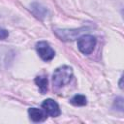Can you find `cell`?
I'll use <instances>...</instances> for the list:
<instances>
[{
    "label": "cell",
    "mask_w": 124,
    "mask_h": 124,
    "mask_svg": "<svg viewBox=\"0 0 124 124\" xmlns=\"http://www.w3.org/2000/svg\"><path fill=\"white\" fill-rule=\"evenodd\" d=\"M73 78V68L68 65H63L54 70L52 75V84L55 88H62L70 83Z\"/></svg>",
    "instance_id": "obj_1"
},
{
    "label": "cell",
    "mask_w": 124,
    "mask_h": 124,
    "mask_svg": "<svg viewBox=\"0 0 124 124\" xmlns=\"http://www.w3.org/2000/svg\"><path fill=\"white\" fill-rule=\"evenodd\" d=\"M96 43H97V40L95 36L89 35V34L81 35L78 39V47L81 53L88 55L93 51L96 46Z\"/></svg>",
    "instance_id": "obj_2"
},
{
    "label": "cell",
    "mask_w": 124,
    "mask_h": 124,
    "mask_svg": "<svg viewBox=\"0 0 124 124\" xmlns=\"http://www.w3.org/2000/svg\"><path fill=\"white\" fill-rule=\"evenodd\" d=\"M86 29H88V27H86V26L85 27H80L78 29H55L54 33L61 41L69 42V41L76 40Z\"/></svg>",
    "instance_id": "obj_3"
},
{
    "label": "cell",
    "mask_w": 124,
    "mask_h": 124,
    "mask_svg": "<svg viewBox=\"0 0 124 124\" xmlns=\"http://www.w3.org/2000/svg\"><path fill=\"white\" fill-rule=\"evenodd\" d=\"M36 50L39 56L46 62L50 61L55 56L54 49L50 46V45L46 41H40L36 44Z\"/></svg>",
    "instance_id": "obj_4"
},
{
    "label": "cell",
    "mask_w": 124,
    "mask_h": 124,
    "mask_svg": "<svg viewBox=\"0 0 124 124\" xmlns=\"http://www.w3.org/2000/svg\"><path fill=\"white\" fill-rule=\"evenodd\" d=\"M42 108H44V110L46 112V114L48 116L51 117H57L61 114V110L60 108L58 106V104L52 100V99H46L43 103H42Z\"/></svg>",
    "instance_id": "obj_5"
},
{
    "label": "cell",
    "mask_w": 124,
    "mask_h": 124,
    "mask_svg": "<svg viewBox=\"0 0 124 124\" xmlns=\"http://www.w3.org/2000/svg\"><path fill=\"white\" fill-rule=\"evenodd\" d=\"M28 115L29 118L33 122H43L46 119L47 114L44 110V108H28Z\"/></svg>",
    "instance_id": "obj_6"
},
{
    "label": "cell",
    "mask_w": 124,
    "mask_h": 124,
    "mask_svg": "<svg viewBox=\"0 0 124 124\" xmlns=\"http://www.w3.org/2000/svg\"><path fill=\"white\" fill-rule=\"evenodd\" d=\"M30 11L32 12V14L39 19H44L47 14V10L46 8H45L44 6H42L41 4L38 3H33L30 6Z\"/></svg>",
    "instance_id": "obj_7"
},
{
    "label": "cell",
    "mask_w": 124,
    "mask_h": 124,
    "mask_svg": "<svg viewBox=\"0 0 124 124\" xmlns=\"http://www.w3.org/2000/svg\"><path fill=\"white\" fill-rule=\"evenodd\" d=\"M35 83L37 84L41 94H46L48 90V80L46 76H37L35 78Z\"/></svg>",
    "instance_id": "obj_8"
},
{
    "label": "cell",
    "mask_w": 124,
    "mask_h": 124,
    "mask_svg": "<svg viewBox=\"0 0 124 124\" xmlns=\"http://www.w3.org/2000/svg\"><path fill=\"white\" fill-rule=\"evenodd\" d=\"M70 103L73 106H77V107H82V106H86L87 105V99L84 95L81 94H77L74 97H72L70 99Z\"/></svg>",
    "instance_id": "obj_9"
},
{
    "label": "cell",
    "mask_w": 124,
    "mask_h": 124,
    "mask_svg": "<svg viewBox=\"0 0 124 124\" xmlns=\"http://www.w3.org/2000/svg\"><path fill=\"white\" fill-rule=\"evenodd\" d=\"M114 107H116V109L120 110V111H123V98L121 97H118L114 100V104H113Z\"/></svg>",
    "instance_id": "obj_10"
},
{
    "label": "cell",
    "mask_w": 124,
    "mask_h": 124,
    "mask_svg": "<svg viewBox=\"0 0 124 124\" xmlns=\"http://www.w3.org/2000/svg\"><path fill=\"white\" fill-rule=\"evenodd\" d=\"M8 36H9L8 30L0 27V40H5V39L8 38Z\"/></svg>",
    "instance_id": "obj_11"
},
{
    "label": "cell",
    "mask_w": 124,
    "mask_h": 124,
    "mask_svg": "<svg viewBox=\"0 0 124 124\" xmlns=\"http://www.w3.org/2000/svg\"><path fill=\"white\" fill-rule=\"evenodd\" d=\"M122 79H123V77H121V78H120V81H119V87L122 89L123 88V85H122Z\"/></svg>",
    "instance_id": "obj_12"
}]
</instances>
